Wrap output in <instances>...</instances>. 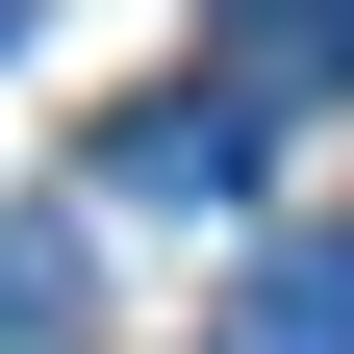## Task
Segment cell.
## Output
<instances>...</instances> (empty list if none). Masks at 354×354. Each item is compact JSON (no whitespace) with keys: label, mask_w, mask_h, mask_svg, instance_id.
I'll return each mask as SVG.
<instances>
[{"label":"cell","mask_w":354,"mask_h":354,"mask_svg":"<svg viewBox=\"0 0 354 354\" xmlns=\"http://www.w3.org/2000/svg\"><path fill=\"white\" fill-rule=\"evenodd\" d=\"M102 203H253V102H228V76L127 102V127H102Z\"/></svg>","instance_id":"obj_1"},{"label":"cell","mask_w":354,"mask_h":354,"mask_svg":"<svg viewBox=\"0 0 354 354\" xmlns=\"http://www.w3.org/2000/svg\"><path fill=\"white\" fill-rule=\"evenodd\" d=\"M228 354H354V228H279L253 253V329Z\"/></svg>","instance_id":"obj_2"},{"label":"cell","mask_w":354,"mask_h":354,"mask_svg":"<svg viewBox=\"0 0 354 354\" xmlns=\"http://www.w3.org/2000/svg\"><path fill=\"white\" fill-rule=\"evenodd\" d=\"M0 354H76V203L0 228Z\"/></svg>","instance_id":"obj_3"},{"label":"cell","mask_w":354,"mask_h":354,"mask_svg":"<svg viewBox=\"0 0 354 354\" xmlns=\"http://www.w3.org/2000/svg\"><path fill=\"white\" fill-rule=\"evenodd\" d=\"M26 26H51V0H0V51H26Z\"/></svg>","instance_id":"obj_4"},{"label":"cell","mask_w":354,"mask_h":354,"mask_svg":"<svg viewBox=\"0 0 354 354\" xmlns=\"http://www.w3.org/2000/svg\"><path fill=\"white\" fill-rule=\"evenodd\" d=\"M304 26H329V51H354V0H304Z\"/></svg>","instance_id":"obj_5"}]
</instances>
